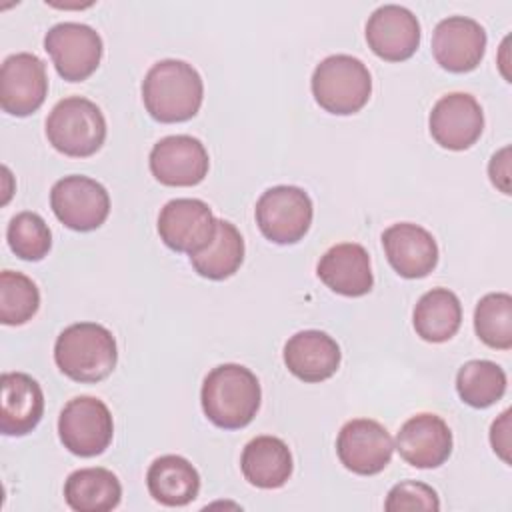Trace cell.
<instances>
[{"label": "cell", "instance_id": "22", "mask_svg": "<svg viewBox=\"0 0 512 512\" xmlns=\"http://www.w3.org/2000/svg\"><path fill=\"white\" fill-rule=\"evenodd\" d=\"M292 452L288 444L276 436L252 438L240 456V470L244 478L264 490L282 488L292 476Z\"/></svg>", "mask_w": 512, "mask_h": 512}, {"label": "cell", "instance_id": "7", "mask_svg": "<svg viewBox=\"0 0 512 512\" xmlns=\"http://www.w3.org/2000/svg\"><path fill=\"white\" fill-rule=\"evenodd\" d=\"M58 436L64 448L74 456H98L112 442V414L102 400L94 396H76L64 404L58 416Z\"/></svg>", "mask_w": 512, "mask_h": 512}, {"label": "cell", "instance_id": "12", "mask_svg": "<svg viewBox=\"0 0 512 512\" xmlns=\"http://www.w3.org/2000/svg\"><path fill=\"white\" fill-rule=\"evenodd\" d=\"M48 78L44 62L30 52L10 54L0 68V106L10 116H30L46 100Z\"/></svg>", "mask_w": 512, "mask_h": 512}, {"label": "cell", "instance_id": "5", "mask_svg": "<svg viewBox=\"0 0 512 512\" xmlns=\"http://www.w3.org/2000/svg\"><path fill=\"white\" fill-rule=\"evenodd\" d=\"M46 138L64 156L86 158L96 154L106 140L102 110L88 98L68 96L46 118Z\"/></svg>", "mask_w": 512, "mask_h": 512}, {"label": "cell", "instance_id": "32", "mask_svg": "<svg viewBox=\"0 0 512 512\" xmlns=\"http://www.w3.org/2000/svg\"><path fill=\"white\" fill-rule=\"evenodd\" d=\"M488 174L492 184L502 192L510 194V146L500 148L488 164Z\"/></svg>", "mask_w": 512, "mask_h": 512}, {"label": "cell", "instance_id": "16", "mask_svg": "<svg viewBox=\"0 0 512 512\" xmlns=\"http://www.w3.org/2000/svg\"><path fill=\"white\" fill-rule=\"evenodd\" d=\"M366 42L386 62L408 60L420 46V22L408 8L384 4L368 16Z\"/></svg>", "mask_w": 512, "mask_h": 512}, {"label": "cell", "instance_id": "8", "mask_svg": "<svg viewBox=\"0 0 512 512\" xmlns=\"http://www.w3.org/2000/svg\"><path fill=\"white\" fill-rule=\"evenodd\" d=\"M44 50L50 54L56 72L64 80L82 82L100 66L104 44L92 26L60 22L46 32Z\"/></svg>", "mask_w": 512, "mask_h": 512}, {"label": "cell", "instance_id": "21", "mask_svg": "<svg viewBox=\"0 0 512 512\" xmlns=\"http://www.w3.org/2000/svg\"><path fill=\"white\" fill-rule=\"evenodd\" d=\"M342 360L338 342L322 330H302L284 344V364L302 382H322L336 374Z\"/></svg>", "mask_w": 512, "mask_h": 512}, {"label": "cell", "instance_id": "6", "mask_svg": "<svg viewBox=\"0 0 512 512\" xmlns=\"http://www.w3.org/2000/svg\"><path fill=\"white\" fill-rule=\"evenodd\" d=\"M256 224L264 238L274 244H296L310 230L314 206L298 186H272L256 202Z\"/></svg>", "mask_w": 512, "mask_h": 512}, {"label": "cell", "instance_id": "31", "mask_svg": "<svg viewBox=\"0 0 512 512\" xmlns=\"http://www.w3.org/2000/svg\"><path fill=\"white\" fill-rule=\"evenodd\" d=\"M384 510L404 512V510H440V498L436 490L418 480H404L390 488Z\"/></svg>", "mask_w": 512, "mask_h": 512}, {"label": "cell", "instance_id": "17", "mask_svg": "<svg viewBox=\"0 0 512 512\" xmlns=\"http://www.w3.org/2000/svg\"><path fill=\"white\" fill-rule=\"evenodd\" d=\"M394 448L414 468H438L452 454V432L438 414L422 412L400 426Z\"/></svg>", "mask_w": 512, "mask_h": 512}, {"label": "cell", "instance_id": "3", "mask_svg": "<svg viewBox=\"0 0 512 512\" xmlns=\"http://www.w3.org/2000/svg\"><path fill=\"white\" fill-rule=\"evenodd\" d=\"M54 362L74 382L94 384L112 374L118 348L112 332L96 322H76L64 328L54 344Z\"/></svg>", "mask_w": 512, "mask_h": 512}, {"label": "cell", "instance_id": "27", "mask_svg": "<svg viewBox=\"0 0 512 512\" xmlns=\"http://www.w3.org/2000/svg\"><path fill=\"white\" fill-rule=\"evenodd\" d=\"M456 392L472 408H488L506 392V372L490 360H470L456 374Z\"/></svg>", "mask_w": 512, "mask_h": 512}, {"label": "cell", "instance_id": "14", "mask_svg": "<svg viewBox=\"0 0 512 512\" xmlns=\"http://www.w3.org/2000/svg\"><path fill=\"white\" fill-rule=\"evenodd\" d=\"M428 128L436 144L446 150H466L484 130V112L478 100L466 92L442 96L430 112Z\"/></svg>", "mask_w": 512, "mask_h": 512}, {"label": "cell", "instance_id": "24", "mask_svg": "<svg viewBox=\"0 0 512 512\" xmlns=\"http://www.w3.org/2000/svg\"><path fill=\"white\" fill-rule=\"evenodd\" d=\"M64 498L76 512H108L120 504L122 484L108 468H80L66 478Z\"/></svg>", "mask_w": 512, "mask_h": 512}, {"label": "cell", "instance_id": "20", "mask_svg": "<svg viewBox=\"0 0 512 512\" xmlns=\"http://www.w3.org/2000/svg\"><path fill=\"white\" fill-rule=\"evenodd\" d=\"M318 278L336 294L358 298L372 290L370 256L362 244L342 242L332 246L316 266Z\"/></svg>", "mask_w": 512, "mask_h": 512}, {"label": "cell", "instance_id": "4", "mask_svg": "<svg viewBox=\"0 0 512 512\" xmlns=\"http://www.w3.org/2000/svg\"><path fill=\"white\" fill-rule=\"evenodd\" d=\"M310 88L320 108L336 116H350L368 104L372 76L362 60L350 54H332L314 68Z\"/></svg>", "mask_w": 512, "mask_h": 512}, {"label": "cell", "instance_id": "29", "mask_svg": "<svg viewBox=\"0 0 512 512\" xmlns=\"http://www.w3.org/2000/svg\"><path fill=\"white\" fill-rule=\"evenodd\" d=\"M40 308V290L32 278L22 272H0V322L20 326L32 320Z\"/></svg>", "mask_w": 512, "mask_h": 512}, {"label": "cell", "instance_id": "25", "mask_svg": "<svg viewBox=\"0 0 512 512\" xmlns=\"http://www.w3.org/2000/svg\"><path fill=\"white\" fill-rule=\"evenodd\" d=\"M412 322L416 334L432 344L448 342L462 324V304L448 288H432L414 306Z\"/></svg>", "mask_w": 512, "mask_h": 512}, {"label": "cell", "instance_id": "15", "mask_svg": "<svg viewBox=\"0 0 512 512\" xmlns=\"http://www.w3.org/2000/svg\"><path fill=\"white\" fill-rule=\"evenodd\" d=\"M486 52V30L468 16H448L440 20L432 34V54L436 62L454 74L474 70Z\"/></svg>", "mask_w": 512, "mask_h": 512}, {"label": "cell", "instance_id": "10", "mask_svg": "<svg viewBox=\"0 0 512 512\" xmlns=\"http://www.w3.org/2000/svg\"><path fill=\"white\" fill-rule=\"evenodd\" d=\"M158 234L170 250L192 256L212 242L216 218L198 198H174L158 214Z\"/></svg>", "mask_w": 512, "mask_h": 512}, {"label": "cell", "instance_id": "2", "mask_svg": "<svg viewBox=\"0 0 512 512\" xmlns=\"http://www.w3.org/2000/svg\"><path fill=\"white\" fill-rule=\"evenodd\" d=\"M262 400V390L256 374L242 364H220L212 368L200 392V402L206 418L224 430L248 426Z\"/></svg>", "mask_w": 512, "mask_h": 512}, {"label": "cell", "instance_id": "26", "mask_svg": "<svg viewBox=\"0 0 512 512\" xmlns=\"http://www.w3.org/2000/svg\"><path fill=\"white\" fill-rule=\"evenodd\" d=\"M244 262V240L238 228L228 220H216L212 242L190 256L192 268L208 280H226L238 272Z\"/></svg>", "mask_w": 512, "mask_h": 512}, {"label": "cell", "instance_id": "30", "mask_svg": "<svg viewBox=\"0 0 512 512\" xmlns=\"http://www.w3.org/2000/svg\"><path fill=\"white\" fill-rule=\"evenodd\" d=\"M6 240L10 250L28 262L42 260L52 248V232L44 218L36 212H18L8 228Z\"/></svg>", "mask_w": 512, "mask_h": 512}, {"label": "cell", "instance_id": "13", "mask_svg": "<svg viewBox=\"0 0 512 512\" xmlns=\"http://www.w3.org/2000/svg\"><path fill=\"white\" fill-rule=\"evenodd\" d=\"M150 172L164 186H196L210 168L208 150L204 144L188 134H174L158 140L150 150Z\"/></svg>", "mask_w": 512, "mask_h": 512}, {"label": "cell", "instance_id": "28", "mask_svg": "<svg viewBox=\"0 0 512 512\" xmlns=\"http://www.w3.org/2000/svg\"><path fill=\"white\" fill-rule=\"evenodd\" d=\"M476 336L490 348H512V296L506 292H490L482 296L474 308Z\"/></svg>", "mask_w": 512, "mask_h": 512}, {"label": "cell", "instance_id": "19", "mask_svg": "<svg viewBox=\"0 0 512 512\" xmlns=\"http://www.w3.org/2000/svg\"><path fill=\"white\" fill-rule=\"evenodd\" d=\"M0 430L6 436H26L44 414V392L24 372H4L0 378Z\"/></svg>", "mask_w": 512, "mask_h": 512}, {"label": "cell", "instance_id": "23", "mask_svg": "<svg viewBox=\"0 0 512 512\" xmlns=\"http://www.w3.org/2000/svg\"><path fill=\"white\" fill-rule=\"evenodd\" d=\"M146 484L156 502L176 508L196 500L200 492V474L186 458L164 454L150 464Z\"/></svg>", "mask_w": 512, "mask_h": 512}, {"label": "cell", "instance_id": "18", "mask_svg": "<svg viewBox=\"0 0 512 512\" xmlns=\"http://www.w3.org/2000/svg\"><path fill=\"white\" fill-rule=\"evenodd\" d=\"M384 254L402 278H424L438 264V244L434 236L412 222H398L382 234Z\"/></svg>", "mask_w": 512, "mask_h": 512}, {"label": "cell", "instance_id": "1", "mask_svg": "<svg viewBox=\"0 0 512 512\" xmlns=\"http://www.w3.org/2000/svg\"><path fill=\"white\" fill-rule=\"evenodd\" d=\"M204 100V82L198 70L176 58L150 66L142 80V102L146 112L162 122H186L194 118Z\"/></svg>", "mask_w": 512, "mask_h": 512}, {"label": "cell", "instance_id": "33", "mask_svg": "<svg viewBox=\"0 0 512 512\" xmlns=\"http://www.w3.org/2000/svg\"><path fill=\"white\" fill-rule=\"evenodd\" d=\"M510 410H504L500 414L498 420H494L492 424V430H490V442H492V448L494 452L504 460V462H510V456H508V450H510V436H508V430H510Z\"/></svg>", "mask_w": 512, "mask_h": 512}, {"label": "cell", "instance_id": "9", "mask_svg": "<svg viewBox=\"0 0 512 512\" xmlns=\"http://www.w3.org/2000/svg\"><path fill=\"white\" fill-rule=\"evenodd\" d=\"M50 206L54 216L66 228L90 232L106 222L110 214V196L94 178L70 174L52 186Z\"/></svg>", "mask_w": 512, "mask_h": 512}, {"label": "cell", "instance_id": "11", "mask_svg": "<svg viewBox=\"0 0 512 512\" xmlns=\"http://www.w3.org/2000/svg\"><path fill=\"white\" fill-rule=\"evenodd\" d=\"M394 452V440L388 430L370 418L348 420L336 438V454L346 470L360 476L382 472Z\"/></svg>", "mask_w": 512, "mask_h": 512}]
</instances>
